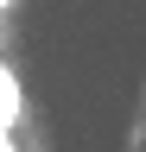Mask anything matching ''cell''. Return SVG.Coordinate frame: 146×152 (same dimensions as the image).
<instances>
[{
  "mask_svg": "<svg viewBox=\"0 0 146 152\" xmlns=\"http://www.w3.org/2000/svg\"><path fill=\"white\" fill-rule=\"evenodd\" d=\"M13 121H19V83H13V76L0 70V133H7Z\"/></svg>",
  "mask_w": 146,
  "mask_h": 152,
  "instance_id": "1",
  "label": "cell"
},
{
  "mask_svg": "<svg viewBox=\"0 0 146 152\" xmlns=\"http://www.w3.org/2000/svg\"><path fill=\"white\" fill-rule=\"evenodd\" d=\"M0 7H13V0H0Z\"/></svg>",
  "mask_w": 146,
  "mask_h": 152,
  "instance_id": "2",
  "label": "cell"
}]
</instances>
